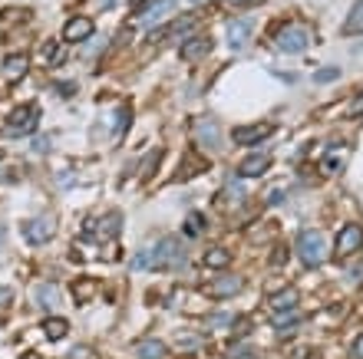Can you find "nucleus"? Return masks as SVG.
<instances>
[{
    "instance_id": "39448f33",
    "label": "nucleus",
    "mask_w": 363,
    "mask_h": 359,
    "mask_svg": "<svg viewBox=\"0 0 363 359\" xmlns=\"http://www.w3.org/2000/svg\"><path fill=\"white\" fill-rule=\"evenodd\" d=\"M53 231H57V217L53 215H37L20 224V234H23L27 244H47L50 237H53Z\"/></svg>"
},
{
    "instance_id": "4c0bfd02",
    "label": "nucleus",
    "mask_w": 363,
    "mask_h": 359,
    "mask_svg": "<svg viewBox=\"0 0 363 359\" xmlns=\"http://www.w3.org/2000/svg\"><path fill=\"white\" fill-rule=\"evenodd\" d=\"M350 115H354V119H357V115H363V96H357V99H354V106H350Z\"/></svg>"
},
{
    "instance_id": "9b49d317",
    "label": "nucleus",
    "mask_w": 363,
    "mask_h": 359,
    "mask_svg": "<svg viewBox=\"0 0 363 359\" xmlns=\"http://www.w3.org/2000/svg\"><path fill=\"white\" fill-rule=\"evenodd\" d=\"M211 37H189L185 43H182V59L185 63H199V59H205L211 53Z\"/></svg>"
},
{
    "instance_id": "aec40b11",
    "label": "nucleus",
    "mask_w": 363,
    "mask_h": 359,
    "mask_svg": "<svg viewBox=\"0 0 363 359\" xmlns=\"http://www.w3.org/2000/svg\"><path fill=\"white\" fill-rule=\"evenodd\" d=\"M205 169H208V161L201 159V155H195V152H189V155L182 159V165H179V181L191 178V175H199V171H205Z\"/></svg>"
},
{
    "instance_id": "c85d7f7f",
    "label": "nucleus",
    "mask_w": 363,
    "mask_h": 359,
    "mask_svg": "<svg viewBox=\"0 0 363 359\" xmlns=\"http://www.w3.org/2000/svg\"><path fill=\"white\" fill-rule=\"evenodd\" d=\"M129 267H133V270H152V247H143V251L129 261Z\"/></svg>"
},
{
    "instance_id": "a211bd4d",
    "label": "nucleus",
    "mask_w": 363,
    "mask_h": 359,
    "mask_svg": "<svg viewBox=\"0 0 363 359\" xmlns=\"http://www.w3.org/2000/svg\"><path fill=\"white\" fill-rule=\"evenodd\" d=\"M268 303H271V310H274V313L297 310V290H294V287H284V290H277Z\"/></svg>"
},
{
    "instance_id": "9d476101",
    "label": "nucleus",
    "mask_w": 363,
    "mask_h": 359,
    "mask_svg": "<svg viewBox=\"0 0 363 359\" xmlns=\"http://www.w3.org/2000/svg\"><path fill=\"white\" fill-rule=\"evenodd\" d=\"M119 221H123V215L119 211H109L106 217H93V221H86V234H96V237H116L119 234Z\"/></svg>"
},
{
    "instance_id": "2eb2a0df",
    "label": "nucleus",
    "mask_w": 363,
    "mask_h": 359,
    "mask_svg": "<svg viewBox=\"0 0 363 359\" xmlns=\"http://www.w3.org/2000/svg\"><path fill=\"white\" fill-rule=\"evenodd\" d=\"M251 30H255V20H251V17H238V20H231V23H228V43H231L235 50H241L245 43H248Z\"/></svg>"
},
{
    "instance_id": "ea45409f",
    "label": "nucleus",
    "mask_w": 363,
    "mask_h": 359,
    "mask_svg": "<svg viewBox=\"0 0 363 359\" xmlns=\"http://www.w3.org/2000/svg\"><path fill=\"white\" fill-rule=\"evenodd\" d=\"M129 40H133V27H125L123 33H119V40H116V43H129Z\"/></svg>"
},
{
    "instance_id": "7c9ffc66",
    "label": "nucleus",
    "mask_w": 363,
    "mask_h": 359,
    "mask_svg": "<svg viewBox=\"0 0 363 359\" xmlns=\"http://www.w3.org/2000/svg\"><path fill=\"white\" fill-rule=\"evenodd\" d=\"M185 231H189L191 237H195V234H201V231H205V217H201L199 211H191V215H189V221H185Z\"/></svg>"
},
{
    "instance_id": "6ab92c4d",
    "label": "nucleus",
    "mask_w": 363,
    "mask_h": 359,
    "mask_svg": "<svg viewBox=\"0 0 363 359\" xmlns=\"http://www.w3.org/2000/svg\"><path fill=\"white\" fill-rule=\"evenodd\" d=\"M33 300H37V307H43V310H53V307L60 303L57 284H37V290H33Z\"/></svg>"
},
{
    "instance_id": "20e7f679",
    "label": "nucleus",
    "mask_w": 363,
    "mask_h": 359,
    "mask_svg": "<svg viewBox=\"0 0 363 359\" xmlns=\"http://www.w3.org/2000/svg\"><path fill=\"white\" fill-rule=\"evenodd\" d=\"M360 251H363V224H344L334 241V257L337 261H350Z\"/></svg>"
},
{
    "instance_id": "f257e3e1",
    "label": "nucleus",
    "mask_w": 363,
    "mask_h": 359,
    "mask_svg": "<svg viewBox=\"0 0 363 359\" xmlns=\"http://www.w3.org/2000/svg\"><path fill=\"white\" fill-rule=\"evenodd\" d=\"M311 40H314V30L301 23V20H284L281 27L274 30V50L287 53V57H294V53H304L311 47Z\"/></svg>"
},
{
    "instance_id": "09e8293b",
    "label": "nucleus",
    "mask_w": 363,
    "mask_h": 359,
    "mask_svg": "<svg viewBox=\"0 0 363 359\" xmlns=\"http://www.w3.org/2000/svg\"><path fill=\"white\" fill-rule=\"evenodd\" d=\"M191 4H205V0H191Z\"/></svg>"
},
{
    "instance_id": "f8f14e48",
    "label": "nucleus",
    "mask_w": 363,
    "mask_h": 359,
    "mask_svg": "<svg viewBox=\"0 0 363 359\" xmlns=\"http://www.w3.org/2000/svg\"><path fill=\"white\" fill-rule=\"evenodd\" d=\"M89 37H93V20L89 17L67 20V27H63V40H67V43H86Z\"/></svg>"
},
{
    "instance_id": "f704fd0d",
    "label": "nucleus",
    "mask_w": 363,
    "mask_h": 359,
    "mask_svg": "<svg viewBox=\"0 0 363 359\" xmlns=\"http://www.w3.org/2000/svg\"><path fill=\"white\" fill-rule=\"evenodd\" d=\"M69 359H96V356H93V350H89V346H77V350L69 353Z\"/></svg>"
},
{
    "instance_id": "423d86ee",
    "label": "nucleus",
    "mask_w": 363,
    "mask_h": 359,
    "mask_svg": "<svg viewBox=\"0 0 363 359\" xmlns=\"http://www.w3.org/2000/svg\"><path fill=\"white\" fill-rule=\"evenodd\" d=\"M191 135H195V145L199 149H221V129H218V119H211V115H199L195 122H191Z\"/></svg>"
},
{
    "instance_id": "58836bf2",
    "label": "nucleus",
    "mask_w": 363,
    "mask_h": 359,
    "mask_svg": "<svg viewBox=\"0 0 363 359\" xmlns=\"http://www.w3.org/2000/svg\"><path fill=\"white\" fill-rule=\"evenodd\" d=\"M10 300H13V290H10V287H0V307L10 303Z\"/></svg>"
},
{
    "instance_id": "c03bdc74",
    "label": "nucleus",
    "mask_w": 363,
    "mask_h": 359,
    "mask_svg": "<svg viewBox=\"0 0 363 359\" xmlns=\"http://www.w3.org/2000/svg\"><path fill=\"white\" fill-rule=\"evenodd\" d=\"M23 359H37V353H27V356H23Z\"/></svg>"
},
{
    "instance_id": "ddd939ff",
    "label": "nucleus",
    "mask_w": 363,
    "mask_h": 359,
    "mask_svg": "<svg viewBox=\"0 0 363 359\" xmlns=\"http://www.w3.org/2000/svg\"><path fill=\"white\" fill-rule=\"evenodd\" d=\"M268 169H271V155L268 152H255V155H248V159L238 165V175L241 178H261Z\"/></svg>"
},
{
    "instance_id": "37998d69",
    "label": "nucleus",
    "mask_w": 363,
    "mask_h": 359,
    "mask_svg": "<svg viewBox=\"0 0 363 359\" xmlns=\"http://www.w3.org/2000/svg\"><path fill=\"white\" fill-rule=\"evenodd\" d=\"M37 152H47L50 149V139H37V145H33Z\"/></svg>"
},
{
    "instance_id": "412c9836",
    "label": "nucleus",
    "mask_w": 363,
    "mask_h": 359,
    "mask_svg": "<svg viewBox=\"0 0 363 359\" xmlns=\"http://www.w3.org/2000/svg\"><path fill=\"white\" fill-rule=\"evenodd\" d=\"M228 264H231L228 247H208V251H205V267H211V270H225Z\"/></svg>"
},
{
    "instance_id": "7ed1b4c3",
    "label": "nucleus",
    "mask_w": 363,
    "mask_h": 359,
    "mask_svg": "<svg viewBox=\"0 0 363 359\" xmlns=\"http://www.w3.org/2000/svg\"><path fill=\"white\" fill-rule=\"evenodd\" d=\"M185 267V244L182 237H162L152 247V270H179Z\"/></svg>"
},
{
    "instance_id": "2f4dec72",
    "label": "nucleus",
    "mask_w": 363,
    "mask_h": 359,
    "mask_svg": "<svg viewBox=\"0 0 363 359\" xmlns=\"http://www.w3.org/2000/svg\"><path fill=\"white\" fill-rule=\"evenodd\" d=\"M201 336H189V333H179V350H185V353H191V350H201Z\"/></svg>"
},
{
    "instance_id": "f3484780",
    "label": "nucleus",
    "mask_w": 363,
    "mask_h": 359,
    "mask_svg": "<svg viewBox=\"0 0 363 359\" xmlns=\"http://www.w3.org/2000/svg\"><path fill=\"white\" fill-rule=\"evenodd\" d=\"M218 205L221 208H231V205L241 208V205H245V185H241V181H228V185L221 188V195H218Z\"/></svg>"
},
{
    "instance_id": "473e14b6",
    "label": "nucleus",
    "mask_w": 363,
    "mask_h": 359,
    "mask_svg": "<svg viewBox=\"0 0 363 359\" xmlns=\"http://www.w3.org/2000/svg\"><path fill=\"white\" fill-rule=\"evenodd\" d=\"M334 79H340V67H327L314 73V83H334Z\"/></svg>"
},
{
    "instance_id": "c756f323",
    "label": "nucleus",
    "mask_w": 363,
    "mask_h": 359,
    "mask_svg": "<svg viewBox=\"0 0 363 359\" xmlns=\"http://www.w3.org/2000/svg\"><path fill=\"white\" fill-rule=\"evenodd\" d=\"M159 159H162V152H159V149L149 152V155H145V161L139 165V178H149V175H152V169L159 165Z\"/></svg>"
},
{
    "instance_id": "a878e982",
    "label": "nucleus",
    "mask_w": 363,
    "mask_h": 359,
    "mask_svg": "<svg viewBox=\"0 0 363 359\" xmlns=\"http://www.w3.org/2000/svg\"><path fill=\"white\" fill-rule=\"evenodd\" d=\"M63 47H60L57 40H50V43H43V59H47V67H60L63 63Z\"/></svg>"
},
{
    "instance_id": "1a4fd4ad",
    "label": "nucleus",
    "mask_w": 363,
    "mask_h": 359,
    "mask_svg": "<svg viewBox=\"0 0 363 359\" xmlns=\"http://www.w3.org/2000/svg\"><path fill=\"white\" fill-rule=\"evenodd\" d=\"M241 287H245V280L241 277H215L208 287H205V293H208L211 300H228V297H235V293H241Z\"/></svg>"
},
{
    "instance_id": "5701e85b",
    "label": "nucleus",
    "mask_w": 363,
    "mask_h": 359,
    "mask_svg": "<svg viewBox=\"0 0 363 359\" xmlns=\"http://www.w3.org/2000/svg\"><path fill=\"white\" fill-rule=\"evenodd\" d=\"M96 290H99V280H93V277H83V280L73 284V297H77V303H89L96 297Z\"/></svg>"
},
{
    "instance_id": "4468645a",
    "label": "nucleus",
    "mask_w": 363,
    "mask_h": 359,
    "mask_svg": "<svg viewBox=\"0 0 363 359\" xmlns=\"http://www.w3.org/2000/svg\"><path fill=\"white\" fill-rule=\"evenodd\" d=\"M133 356L135 359H165L169 356V346L162 340H155V336H145V340L133 343Z\"/></svg>"
},
{
    "instance_id": "0eeeda50",
    "label": "nucleus",
    "mask_w": 363,
    "mask_h": 359,
    "mask_svg": "<svg viewBox=\"0 0 363 359\" xmlns=\"http://www.w3.org/2000/svg\"><path fill=\"white\" fill-rule=\"evenodd\" d=\"M37 119H40V109H37L33 103L17 106V109L10 113V119H7V132H13V135H30L33 129H37Z\"/></svg>"
},
{
    "instance_id": "de8ad7c7",
    "label": "nucleus",
    "mask_w": 363,
    "mask_h": 359,
    "mask_svg": "<svg viewBox=\"0 0 363 359\" xmlns=\"http://www.w3.org/2000/svg\"><path fill=\"white\" fill-rule=\"evenodd\" d=\"M231 4H248V0H231Z\"/></svg>"
},
{
    "instance_id": "79ce46f5",
    "label": "nucleus",
    "mask_w": 363,
    "mask_h": 359,
    "mask_svg": "<svg viewBox=\"0 0 363 359\" xmlns=\"http://www.w3.org/2000/svg\"><path fill=\"white\" fill-rule=\"evenodd\" d=\"M113 4H116V0H93V7H103V10H109Z\"/></svg>"
},
{
    "instance_id": "49530a36",
    "label": "nucleus",
    "mask_w": 363,
    "mask_h": 359,
    "mask_svg": "<svg viewBox=\"0 0 363 359\" xmlns=\"http://www.w3.org/2000/svg\"><path fill=\"white\" fill-rule=\"evenodd\" d=\"M133 4H135V7H143V0H133Z\"/></svg>"
},
{
    "instance_id": "bb28decb",
    "label": "nucleus",
    "mask_w": 363,
    "mask_h": 359,
    "mask_svg": "<svg viewBox=\"0 0 363 359\" xmlns=\"http://www.w3.org/2000/svg\"><path fill=\"white\" fill-rule=\"evenodd\" d=\"M340 169H344V152H330V155L320 159V171L324 175H337Z\"/></svg>"
},
{
    "instance_id": "72a5a7b5",
    "label": "nucleus",
    "mask_w": 363,
    "mask_h": 359,
    "mask_svg": "<svg viewBox=\"0 0 363 359\" xmlns=\"http://www.w3.org/2000/svg\"><path fill=\"white\" fill-rule=\"evenodd\" d=\"M255 353H251L248 343H238V346H231V356L228 359H251Z\"/></svg>"
},
{
    "instance_id": "f03ea898",
    "label": "nucleus",
    "mask_w": 363,
    "mask_h": 359,
    "mask_svg": "<svg viewBox=\"0 0 363 359\" xmlns=\"http://www.w3.org/2000/svg\"><path fill=\"white\" fill-rule=\"evenodd\" d=\"M294 251L297 257H301V264L304 267H320L327 261V234L320 231V227H307V231H301L294 241Z\"/></svg>"
},
{
    "instance_id": "dca6fc26",
    "label": "nucleus",
    "mask_w": 363,
    "mask_h": 359,
    "mask_svg": "<svg viewBox=\"0 0 363 359\" xmlns=\"http://www.w3.org/2000/svg\"><path fill=\"white\" fill-rule=\"evenodd\" d=\"M27 69H30L27 53H13V57L4 59V79H7V83H20V79L27 76Z\"/></svg>"
},
{
    "instance_id": "a19ab883",
    "label": "nucleus",
    "mask_w": 363,
    "mask_h": 359,
    "mask_svg": "<svg viewBox=\"0 0 363 359\" xmlns=\"http://www.w3.org/2000/svg\"><path fill=\"white\" fill-rule=\"evenodd\" d=\"M291 359H307V346H297V350L291 353Z\"/></svg>"
},
{
    "instance_id": "e433bc0d",
    "label": "nucleus",
    "mask_w": 363,
    "mask_h": 359,
    "mask_svg": "<svg viewBox=\"0 0 363 359\" xmlns=\"http://www.w3.org/2000/svg\"><path fill=\"white\" fill-rule=\"evenodd\" d=\"M281 201H284V188H274L268 195V205H281Z\"/></svg>"
},
{
    "instance_id": "a18cd8bd",
    "label": "nucleus",
    "mask_w": 363,
    "mask_h": 359,
    "mask_svg": "<svg viewBox=\"0 0 363 359\" xmlns=\"http://www.w3.org/2000/svg\"><path fill=\"white\" fill-rule=\"evenodd\" d=\"M4 234H7V227H4V224H0V237H4Z\"/></svg>"
},
{
    "instance_id": "6e6552de",
    "label": "nucleus",
    "mask_w": 363,
    "mask_h": 359,
    "mask_svg": "<svg viewBox=\"0 0 363 359\" xmlns=\"http://www.w3.org/2000/svg\"><path fill=\"white\" fill-rule=\"evenodd\" d=\"M271 132H274L271 122H251V125H238V129L231 132V139H235V145H258L261 139H268Z\"/></svg>"
},
{
    "instance_id": "c9c22d12",
    "label": "nucleus",
    "mask_w": 363,
    "mask_h": 359,
    "mask_svg": "<svg viewBox=\"0 0 363 359\" xmlns=\"http://www.w3.org/2000/svg\"><path fill=\"white\" fill-rule=\"evenodd\" d=\"M53 89H57L60 96H73V93H77V83H57Z\"/></svg>"
},
{
    "instance_id": "393cba45",
    "label": "nucleus",
    "mask_w": 363,
    "mask_h": 359,
    "mask_svg": "<svg viewBox=\"0 0 363 359\" xmlns=\"http://www.w3.org/2000/svg\"><path fill=\"white\" fill-rule=\"evenodd\" d=\"M195 27V17H182V20H175L172 27H165V40H179V37H185L189 30Z\"/></svg>"
},
{
    "instance_id": "4be33fe9",
    "label": "nucleus",
    "mask_w": 363,
    "mask_h": 359,
    "mask_svg": "<svg viewBox=\"0 0 363 359\" xmlns=\"http://www.w3.org/2000/svg\"><path fill=\"white\" fill-rule=\"evenodd\" d=\"M344 33L347 37L363 33V0H357L354 7H350V13H347V20H344Z\"/></svg>"
},
{
    "instance_id": "b1692460",
    "label": "nucleus",
    "mask_w": 363,
    "mask_h": 359,
    "mask_svg": "<svg viewBox=\"0 0 363 359\" xmlns=\"http://www.w3.org/2000/svg\"><path fill=\"white\" fill-rule=\"evenodd\" d=\"M67 333H69V323L63 320V317H50V320L43 323V336H47V340H63Z\"/></svg>"
},
{
    "instance_id": "cd10ccee",
    "label": "nucleus",
    "mask_w": 363,
    "mask_h": 359,
    "mask_svg": "<svg viewBox=\"0 0 363 359\" xmlns=\"http://www.w3.org/2000/svg\"><path fill=\"white\" fill-rule=\"evenodd\" d=\"M235 313H208V320H205V326L208 330H225V326H235Z\"/></svg>"
}]
</instances>
